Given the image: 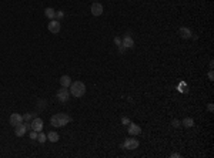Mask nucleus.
Listing matches in <instances>:
<instances>
[{
    "label": "nucleus",
    "mask_w": 214,
    "mask_h": 158,
    "mask_svg": "<svg viewBox=\"0 0 214 158\" xmlns=\"http://www.w3.org/2000/svg\"><path fill=\"white\" fill-rule=\"evenodd\" d=\"M71 121V117L64 114V112H59V114H54L52 118H50V124L53 127H64L66 124H69Z\"/></svg>",
    "instance_id": "obj_1"
},
{
    "label": "nucleus",
    "mask_w": 214,
    "mask_h": 158,
    "mask_svg": "<svg viewBox=\"0 0 214 158\" xmlns=\"http://www.w3.org/2000/svg\"><path fill=\"white\" fill-rule=\"evenodd\" d=\"M86 93V86L82 81H74L70 84V94L74 97H83Z\"/></svg>",
    "instance_id": "obj_2"
},
{
    "label": "nucleus",
    "mask_w": 214,
    "mask_h": 158,
    "mask_svg": "<svg viewBox=\"0 0 214 158\" xmlns=\"http://www.w3.org/2000/svg\"><path fill=\"white\" fill-rule=\"evenodd\" d=\"M56 97H57V100L60 101V103H67V101H69V88L62 87L60 90H57Z\"/></svg>",
    "instance_id": "obj_3"
},
{
    "label": "nucleus",
    "mask_w": 214,
    "mask_h": 158,
    "mask_svg": "<svg viewBox=\"0 0 214 158\" xmlns=\"http://www.w3.org/2000/svg\"><path fill=\"white\" fill-rule=\"evenodd\" d=\"M121 147L126 148V150H136L137 147H139V141H137L136 138H127Z\"/></svg>",
    "instance_id": "obj_4"
},
{
    "label": "nucleus",
    "mask_w": 214,
    "mask_h": 158,
    "mask_svg": "<svg viewBox=\"0 0 214 158\" xmlns=\"http://www.w3.org/2000/svg\"><path fill=\"white\" fill-rule=\"evenodd\" d=\"M47 29H49L50 33L57 34L59 31H60V29H62V26H60V21H59V20H52V21L49 23V26H47Z\"/></svg>",
    "instance_id": "obj_5"
},
{
    "label": "nucleus",
    "mask_w": 214,
    "mask_h": 158,
    "mask_svg": "<svg viewBox=\"0 0 214 158\" xmlns=\"http://www.w3.org/2000/svg\"><path fill=\"white\" fill-rule=\"evenodd\" d=\"M91 14L93 16H100V14H103V4L99 3V2H94V3L91 4Z\"/></svg>",
    "instance_id": "obj_6"
},
{
    "label": "nucleus",
    "mask_w": 214,
    "mask_h": 158,
    "mask_svg": "<svg viewBox=\"0 0 214 158\" xmlns=\"http://www.w3.org/2000/svg\"><path fill=\"white\" fill-rule=\"evenodd\" d=\"M30 124H32V130H34L37 133H40L41 130H43V120H41V118H36V117H34Z\"/></svg>",
    "instance_id": "obj_7"
},
{
    "label": "nucleus",
    "mask_w": 214,
    "mask_h": 158,
    "mask_svg": "<svg viewBox=\"0 0 214 158\" xmlns=\"http://www.w3.org/2000/svg\"><path fill=\"white\" fill-rule=\"evenodd\" d=\"M9 123H10V125L16 127L17 124L23 123V117H21L20 114H17V112H13L12 116H10V120H9Z\"/></svg>",
    "instance_id": "obj_8"
},
{
    "label": "nucleus",
    "mask_w": 214,
    "mask_h": 158,
    "mask_svg": "<svg viewBox=\"0 0 214 158\" xmlns=\"http://www.w3.org/2000/svg\"><path fill=\"white\" fill-rule=\"evenodd\" d=\"M127 131H128V134H130V135L136 137V135H139V134L141 133V128H140V125H137V124H133V123H130V124H128Z\"/></svg>",
    "instance_id": "obj_9"
},
{
    "label": "nucleus",
    "mask_w": 214,
    "mask_h": 158,
    "mask_svg": "<svg viewBox=\"0 0 214 158\" xmlns=\"http://www.w3.org/2000/svg\"><path fill=\"white\" fill-rule=\"evenodd\" d=\"M26 125H25V123H20V124H17L16 127H14V134H16L17 137H23L26 134Z\"/></svg>",
    "instance_id": "obj_10"
},
{
    "label": "nucleus",
    "mask_w": 214,
    "mask_h": 158,
    "mask_svg": "<svg viewBox=\"0 0 214 158\" xmlns=\"http://www.w3.org/2000/svg\"><path fill=\"white\" fill-rule=\"evenodd\" d=\"M121 46L126 47V49H132V47H134V40L130 36H124L123 42H121Z\"/></svg>",
    "instance_id": "obj_11"
},
{
    "label": "nucleus",
    "mask_w": 214,
    "mask_h": 158,
    "mask_svg": "<svg viewBox=\"0 0 214 158\" xmlns=\"http://www.w3.org/2000/svg\"><path fill=\"white\" fill-rule=\"evenodd\" d=\"M59 81H60V86H62V87H67V88L70 87V84H71V79L69 75H62Z\"/></svg>",
    "instance_id": "obj_12"
},
{
    "label": "nucleus",
    "mask_w": 214,
    "mask_h": 158,
    "mask_svg": "<svg viewBox=\"0 0 214 158\" xmlns=\"http://www.w3.org/2000/svg\"><path fill=\"white\" fill-rule=\"evenodd\" d=\"M178 34H180L183 39H190L193 33H191V30L187 29V27H181V29L178 30Z\"/></svg>",
    "instance_id": "obj_13"
},
{
    "label": "nucleus",
    "mask_w": 214,
    "mask_h": 158,
    "mask_svg": "<svg viewBox=\"0 0 214 158\" xmlns=\"http://www.w3.org/2000/svg\"><path fill=\"white\" fill-rule=\"evenodd\" d=\"M44 16L47 17V19H50V20H53L54 17H56V10L52 7H47L44 10Z\"/></svg>",
    "instance_id": "obj_14"
},
{
    "label": "nucleus",
    "mask_w": 214,
    "mask_h": 158,
    "mask_svg": "<svg viewBox=\"0 0 214 158\" xmlns=\"http://www.w3.org/2000/svg\"><path fill=\"white\" fill-rule=\"evenodd\" d=\"M181 125H184L185 128H191L194 125V120L193 118H190V117H187V118H184V120L181 121Z\"/></svg>",
    "instance_id": "obj_15"
},
{
    "label": "nucleus",
    "mask_w": 214,
    "mask_h": 158,
    "mask_svg": "<svg viewBox=\"0 0 214 158\" xmlns=\"http://www.w3.org/2000/svg\"><path fill=\"white\" fill-rule=\"evenodd\" d=\"M47 140L52 142H57L59 141V134L54 133V131H50L49 134H47Z\"/></svg>",
    "instance_id": "obj_16"
},
{
    "label": "nucleus",
    "mask_w": 214,
    "mask_h": 158,
    "mask_svg": "<svg viewBox=\"0 0 214 158\" xmlns=\"http://www.w3.org/2000/svg\"><path fill=\"white\" fill-rule=\"evenodd\" d=\"M46 138H47V137H46V134H43L41 131L37 134V141H39V142H44Z\"/></svg>",
    "instance_id": "obj_17"
},
{
    "label": "nucleus",
    "mask_w": 214,
    "mask_h": 158,
    "mask_svg": "<svg viewBox=\"0 0 214 158\" xmlns=\"http://www.w3.org/2000/svg\"><path fill=\"white\" fill-rule=\"evenodd\" d=\"M33 118H34V114H32V112H27V114L23 116V120L25 121H30V120H33Z\"/></svg>",
    "instance_id": "obj_18"
},
{
    "label": "nucleus",
    "mask_w": 214,
    "mask_h": 158,
    "mask_svg": "<svg viewBox=\"0 0 214 158\" xmlns=\"http://www.w3.org/2000/svg\"><path fill=\"white\" fill-rule=\"evenodd\" d=\"M171 125H173L174 128H178V127L181 125V121H178V120H173V121H171Z\"/></svg>",
    "instance_id": "obj_19"
},
{
    "label": "nucleus",
    "mask_w": 214,
    "mask_h": 158,
    "mask_svg": "<svg viewBox=\"0 0 214 158\" xmlns=\"http://www.w3.org/2000/svg\"><path fill=\"white\" fill-rule=\"evenodd\" d=\"M37 131H34V130H32V131H30V138H32V140H37Z\"/></svg>",
    "instance_id": "obj_20"
},
{
    "label": "nucleus",
    "mask_w": 214,
    "mask_h": 158,
    "mask_svg": "<svg viewBox=\"0 0 214 158\" xmlns=\"http://www.w3.org/2000/svg\"><path fill=\"white\" fill-rule=\"evenodd\" d=\"M56 17H57V20L60 21L63 17H64V13H63V12H56Z\"/></svg>",
    "instance_id": "obj_21"
},
{
    "label": "nucleus",
    "mask_w": 214,
    "mask_h": 158,
    "mask_svg": "<svg viewBox=\"0 0 214 158\" xmlns=\"http://www.w3.org/2000/svg\"><path fill=\"white\" fill-rule=\"evenodd\" d=\"M121 123H123L124 125H128L130 124V120H128L127 117H123V118H121Z\"/></svg>",
    "instance_id": "obj_22"
},
{
    "label": "nucleus",
    "mask_w": 214,
    "mask_h": 158,
    "mask_svg": "<svg viewBox=\"0 0 214 158\" xmlns=\"http://www.w3.org/2000/svg\"><path fill=\"white\" fill-rule=\"evenodd\" d=\"M114 43L117 44V46H121V40H120L119 37H116V39H114Z\"/></svg>",
    "instance_id": "obj_23"
},
{
    "label": "nucleus",
    "mask_w": 214,
    "mask_h": 158,
    "mask_svg": "<svg viewBox=\"0 0 214 158\" xmlns=\"http://www.w3.org/2000/svg\"><path fill=\"white\" fill-rule=\"evenodd\" d=\"M208 79H210L211 81L214 80V73H213V70H210V73H208Z\"/></svg>",
    "instance_id": "obj_24"
},
{
    "label": "nucleus",
    "mask_w": 214,
    "mask_h": 158,
    "mask_svg": "<svg viewBox=\"0 0 214 158\" xmlns=\"http://www.w3.org/2000/svg\"><path fill=\"white\" fill-rule=\"evenodd\" d=\"M207 110H208V111H210V112H213V110H214V105H213V104H208V105H207Z\"/></svg>",
    "instance_id": "obj_25"
},
{
    "label": "nucleus",
    "mask_w": 214,
    "mask_h": 158,
    "mask_svg": "<svg viewBox=\"0 0 214 158\" xmlns=\"http://www.w3.org/2000/svg\"><path fill=\"white\" fill-rule=\"evenodd\" d=\"M171 157H173V158H180V154H177V152H174V154H171Z\"/></svg>",
    "instance_id": "obj_26"
}]
</instances>
